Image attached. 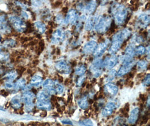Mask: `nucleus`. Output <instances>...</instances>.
<instances>
[{"label":"nucleus","instance_id":"obj_1","mask_svg":"<svg viewBox=\"0 0 150 126\" xmlns=\"http://www.w3.org/2000/svg\"><path fill=\"white\" fill-rule=\"evenodd\" d=\"M111 11L114 13L115 24L118 25H123L128 16V11L127 8L123 5L115 4L112 7Z\"/></svg>","mask_w":150,"mask_h":126},{"label":"nucleus","instance_id":"obj_2","mask_svg":"<svg viewBox=\"0 0 150 126\" xmlns=\"http://www.w3.org/2000/svg\"><path fill=\"white\" fill-rule=\"evenodd\" d=\"M36 106L39 109L45 111H50L51 108V102L50 98V94L46 90H42L37 94Z\"/></svg>","mask_w":150,"mask_h":126},{"label":"nucleus","instance_id":"obj_3","mask_svg":"<svg viewBox=\"0 0 150 126\" xmlns=\"http://www.w3.org/2000/svg\"><path fill=\"white\" fill-rule=\"evenodd\" d=\"M95 30L98 33H106L110 27L112 20L110 16H101L96 22Z\"/></svg>","mask_w":150,"mask_h":126},{"label":"nucleus","instance_id":"obj_4","mask_svg":"<svg viewBox=\"0 0 150 126\" xmlns=\"http://www.w3.org/2000/svg\"><path fill=\"white\" fill-rule=\"evenodd\" d=\"M8 20L10 25L17 32L23 33L26 31L27 25L26 23L19 17L15 15L10 16L8 18Z\"/></svg>","mask_w":150,"mask_h":126},{"label":"nucleus","instance_id":"obj_5","mask_svg":"<svg viewBox=\"0 0 150 126\" xmlns=\"http://www.w3.org/2000/svg\"><path fill=\"white\" fill-rule=\"evenodd\" d=\"M22 102L25 104V106H29L34 105V99L35 95L33 92L28 90L25 91L21 96Z\"/></svg>","mask_w":150,"mask_h":126},{"label":"nucleus","instance_id":"obj_6","mask_svg":"<svg viewBox=\"0 0 150 126\" xmlns=\"http://www.w3.org/2000/svg\"><path fill=\"white\" fill-rule=\"evenodd\" d=\"M56 69L60 73L64 74H69L71 72V68L65 61H60L55 65Z\"/></svg>","mask_w":150,"mask_h":126},{"label":"nucleus","instance_id":"obj_7","mask_svg":"<svg viewBox=\"0 0 150 126\" xmlns=\"http://www.w3.org/2000/svg\"><path fill=\"white\" fill-rule=\"evenodd\" d=\"M103 90L106 95L112 97L117 94L118 92V87L114 84L112 82H109L105 85Z\"/></svg>","mask_w":150,"mask_h":126},{"label":"nucleus","instance_id":"obj_8","mask_svg":"<svg viewBox=\"0 0 150 126\" xmlns=\"http://www.w3.org/2000/svg\"><path fill=\"white\" fill-rule=\"evenodd\" d=\"M118 62V58L117 57L113 54L111 56L107 57L104 61H103V66L105 67L106 68L110 69L113 68L116 66V64Z\"/></svg>","mask_w":150,"mask_h":126},{"label":"nucleus","instance_id":"obj_9","mask_svg":"<svg viewBox=\"0 0 150 126\" xmlns=\"http://www.w3.org/2000/svg\"><path fill=\"white\" fill-rule=\"evenodd\" d=\"M0 30L5 33H10L11 32V29L8 24L7 18L5 15L0 16Z\"/></svg>","mask_w":150,"mask_h":126},{"label":"nucleus","instance_id":"obj_10","mask_svg":"<svg viewBox=\"0 0 150 126\" xmlns=\"http://www.w3.org/2000/svg\"><path fill=\"white\" fill-rule=\"evenodd\" d=\"M78 15L76 11L74 9H71L68 12V15L65 20L67 24H70L71 25L75 24L78 20Z\"/></svg>","mask_w":150,"mask_h":126},{"label":"nucleus","instance_id":"obj_11","mask_svg":"<svg viewBox=\"0 0 150 126\" xmlns=\"http://www.w3.org/2000/svg\"><path fill=\"white\" fill-rule=\"evenodd\" d=\"M97 46V43L95 40L89 41L83 47V53L86 54L94 53Z\"/></svg>","mask_w":150,"mask_h":126},{"label":"nucleus","instance_id":"obj_12","mask_svg":"<svg viewBox=\"0 0 150 126\" xmlns=\"http://www.w3.org/2000/svg\"><path fill=\"white\" fill-rule=\"evenodd\" d=\"M116 108V105L115 103L113 101H110L108 103L105 107L103 109L102 111V114L104 117H108L111 115L115 109Z\"/></svg>","mask_w":150,"mask_h":126},{"label":"nucleus","instance_id":"obj_13","mask_svg":"<svg viewBox=\"0 0 150 126\" xmlns=\"http://www.w3.org/2000/svg\"><path fill=\"white\" fill-rule=\"evenodd\" d=\"M134 65V61L132 62L129 63H127V64H123V66L120 68L119 71L116 73V76L117 77H122L125 74H127L128 73H129L130 71L133 68L132 67H133Z\"/></svg>","mask_w":150,"mask_h":126},{"label":"nucleus","instance_id":"obj_14","mask_svg":"<svg viewBox=\"0 0 150 126\" xmlns=\"http://www.w3.org/2000/svg\"><path fill=\"white\" fill-rule=\"evenodd\" d=\"M43 87L50 95H53L56 94L55 91V82L53 80L47 79L43 82Z\"/></svg>","mask_w":150,"mask_h":126},{"label":"nucleus","instance_id":"obj_15","mask_svg":"<svg viewBox=\"0 0 150 126\" xmlns=\"http://www.w3.org/2000/svg\"><path fill=\"white\" fill-rule=\"evenodd\" d=\"M64 39H65V33L64 31L62 29H59L55 30V32L53 34L52 41V43L57 44L62 42L64 40Z\"/></svg>","mask_w":150,"mask_h":126},{"label":"nucleus","instance_id":"obj_16","mask_svg":"<svg viewBox=\"0 0 150 126\" xmlns=\"http://www.w3.org/2000/svg\"><path fill=\"white\" fill-rule=\"evenodd\" d=\"M10 106L15 109H19L23 106L21 98L19 95H16L10 101Z\"/></svg>","mask_w":150,"mask_h":126},{"label":"nucleus","instance_id":"obj_17","mask_svg":"<svg viewBox=\"0 0 150 126\" xmlns=\"http://www.w3.org/2000/svg\"><path fill=\"white\" fill-rule=\"evenodd\" d=\"M19 73L16 70H11L5 75L4 76V79L5 81L14 82L13 81L18 78Z\"/></svg>","mask_w":150,"mask_h":126},{"label":"nucleus","instance_id":"obj_18","mask_svg":"<svg viewBox=\"0 0 150 126\" xmlns=\"http://www.w3.org/2000/svg\"><path fill=\"white\" fill-rule=\"evenodd\" d=\"M108 46V44L106 42L101 43L98 46H97V48L93 53L94 56L96 57H98L101 56L103 53L106 51Z\"/></svg>","mask_w":150,"mask_h":126},{"label":"nucleus","instance_id":"obj_19","mask_svg":"<svg viewBox=\"0 0 150 126\" xmlns=\"http://www.w3.org/2000/svg\"><path fill=\"white\" fill-rule=\"evenodd\" d=\"M150 23V16L145 13L139 15L138 19V24L141 27H146Z\"/></svg>","mask_w":150,"mask_h":126},{"label":"nucleus","instance_id":"obj_20","mask_svg":"<svg viewBox=\"0 0 150 126\" xmlns=\"http://www.w3.org/2000/svg\"><path fill=\"white\" fill-rule=\"evenodd\" d=\"M139 115V109L138 108H135L132 110L129 117L128 122L130 124H132V125L134 124L138 119Z\"/></svg>","mask_w":150,"mask_h":126},{"label":"nucleus","instance_id":"obj_21","mask_svg":"<svg viewBox=\"0 0 150 126\" xmlns=\"http://www.w3.org/2000/svg\"><path fill=\"white\" fill-rule=\"evenodd\" d=\"M103 67V61L101 59H97L95 60L90 67L91 71L94 73L97 71H101V68Z\"/></svg>","mask_w":150,"mask_h":126},{"label":"nucleus","instance_id":"obj_22","mask_svg":"<svg viewBox=\"0 0 150 126\" xmlns=\"http://www.w3.org/2000/svg\"><path fill=\"white\" fill-rule=\"evenodd\" d=\"M26 86V81L24 78H21L14 82L13 92H18V91L23 90Z\"/></svg>","mask_w":150,"mask_h":126},{"label":"nucleus","instance_id":"obj_23","mask_svg":"<svg viewBox=\"0 0 150 126\" xmlns=\"http://www.w3.org/2000/svg\"><path fill=\"white\" fill-rule=\"evenodd\" d=\"M43 82V79L42 77L39 75H34L33 76L31 80H30V85L35 87H39L41 86Z\"/></svg>","mask_w":150,"mask_h":126},{"label":"nucleus","instance_id":"obj_24","mask_svg":"<svg viewBox=\"0 0 150 126\" xmlns=\"http://www.w3.org/2000/svg\"><path fill=\"white\" fill-rule=\"evenodd\" d=\"M97 5V4L95 1H89L87 3V6L85 7V10L87 13L89 14H92L95 11Z\"/></svg>","mask_w":150,"mask_h":126},{"label":"nucleus","instance_id":"obj_25","mask_svg":"<svg viewBox=\"0 0 150 126\" xmlns=\"http://www.w3.org/2000/svg\"><path fill=\"white\" fill-rule=\"evenodd\" d=\"M97 18L95 16H90L87 20L85 25V29L87 31H90L92 29L96 22Z\"/></svg>","mask_w":150,"mask_h":126},{"label":"nucleus","instance_id":"obj_26","mask_svg":"<svg viewBox=\"0 0 150 126\" xmlns=\"http://www.w3.org/2000/svg\"><path fill=\"white\" fill-rule=\"evenodd\" d=\"M34 27L38 32V33L40 34H43L46 30V27L44 23L41 21H37L34 23Z\"/></svg>","mask_w":150,"mask_h":126},{"label":"nucleus","instance_id":"obj_27","mask_svg":"<svg viewBox=\"0 0 150 126\" xmlns=\"http://www.w3.org/2000/svg\"><path fill=\"white\" fill-rule=\"evenodd\" d=\"M16 45V40L13 39H7L4 40L2 43V46L5 48H11Z\"/></svg>","mask_w":150,"mask_h":126},{"label":"nucleus","instance_id":"obj_28","mask_svg":"<svg viewBox=\"0 0 150 126\" xmlns=\"http://www.w3.org/2000/svg\"><path fill=\"white\" fill-rule=\"evenodd\" d=\"M89 101L86 96H83L81 99L78 100V104L80 108L83 109H87L89 106Z\"/></svg>","mask_w":150,"mask_h":126},{"label":"nucleus","instance_id":"obj_29","mask_svg":"<svg viewBox=\"0 0 150 126\" xmlns=\"http://www.w3.org/2000/svg\"><path fill=\"white\" fill-rule=\"evenodd\" d=\"M86 70H87L86 66L84 65L83 64L79 65L75 68V73L77 76H83V75L85 73Z\"/></svg>","mask_w":150,"mask_h":126},{"label":"nucleus","instance_id":"obj_30","mask_svg":"<svg viewBox=\"0 0 150 126\" xmlns=\"http://www.w3.org/2000/svg\"><path fill=\"white\" fill-rule=\"evenodd\" d=\"M9 58V53L0 48V62L6 61Z\"/></svg>","mask_w":150,"mask_h":126},{"label":"nucleus","instance_id":"obj_31","mask_svg":"<svg viewBox=\"0 0 150 126\" xmlns=\"http://www.w3.org/2000/svg\"><path fill=\"white\" fill-rule=\"evenodd\" d=\"M148 63L145 60H140L137 63V68L140 70H144L147 68Z\"/></svg>","mask_w":150,"mask_h":126},{"label":"nucleus","instance_id":"obj_32","mask_svg":"<svg viewBox=\"0 0 150 126\" xmlns=\"http://www.w3.org/2000/svg\"><path fill=\"white\" fill-rule=\"evenodd\" d=\"M55 93L57 94H62L64 91V87L58 82H55Z\"/></svg>","mask_w":150,"mask_h":126},{"label":"nucleus","instance_id":"obj_33","mask_svg":"<svg viewBox=\"0 0 150 126\" xmlns=\"http://www.w3.org/2000/svg\"><path fill=\"white\" fill-rule=\"evenodd\" d=\"M146 49L143 46H139L135 49V54L138 55H142L145 53Z\"/></svg>","mask_w":150,"mask_h":126},{"label":"nucleus","instance_id":"obj_34","mask_svg":"<svg viewBox=\"0 0 150 126\" xmlns=\"http://www.w3.org/2000/svg\"><path fill=\"white\" fill-rule=\"evenodd\" d=\"M85 80H86V77L84 76H82L79 77L76 82L77 86H79V87L82 86L83 84L85 82Z\"/></svg>","mask_w":150,"mask_h":126},{"label":"nucleus","instance_id":"obj_35","mask_svg":"<svg viewBox=\"0 0 150 126\" xmlns=\"http://www.w3.org/2000/svg\"><path fill=\"white\" fill-rule=\"evenodd\" d=\"M81 124L85 126H93V123L92 121L89 119H86L81 122Z\"/></svg>","mask_w":150,"mask_h":126},{"label":"nucleus","instance_id":"obj_36","mask_svg":"<svg viewBox=\"0 0 150 126\" xmlns=\"http://www.w3.org/2000/svg\"><path fill=\"white\" fill-rule=\"evenodd\" d=\"M115 75H116V72H115V70H112V71H111L110 72H109V75H108V78H107L108 81H111V80H113V79L115 78Z\"/></svg>","mask_w":150,"mask_h":126},{"label":"nucleus","instance_id":"obj_37","mask_svg":"<svg viewBox=\"0 0 150 126\" xmlns=\"http://www.w3.org/2000/svg\"><path fill=\"white\" fill-rule=\"evenodd\" d=\"M150 74H148V75L146 76V77H145V79H144V80L143 82V84L144 86H149V85H150Z\"/></svg>","mask_w":150,"mask_h":126},{"label":"nucleus","instance_id":"obj_38","mask_svg":"<svg viewBox=\"0 0 150 126\" xmlns=\"http://www.w3.org/2000/svg\"><path fill=\"white\" fill-rule=\"evenodd\" d=\"M62 123L65 124V125H73V123L71 120H62Z\"/></svg>","mask_w":150,"mask_h":126},{"label":"nucleus","instance_id":"obj_39","mask_svg":"<svg viewBox=\"0 0 150 126\" xmlns=\"http://www.w3.org/2000/svg\"><path fill=\"white\" fill-rule=\"evenodd\" d=\"M63 18H62V16L61 15H57V17H56V21L57 22V23H62V22L63 21Z\"/></svg>","mask_w":150,"mask_h":126},{"label":"nucleus","instance_id":"obj_40","mask_svg":"<svg viewBox=\"0 0 150 126\" xmlns=\"http://www.w3.org/2000/svg\"><path fill=\"white\" fill-rule=\"evenodd\" d=\"M21 15L25 19H27L28 18V15L27 13H25V11H21Z\"/></svg>","mask_w":150,"mask_h":126},{"label":"nucleus","instance_id":"obj_41","mask_svg":"<svg viewBox=\"0 0 150 126\" xmlns=\"http://www.w3.org/2000/svg\"><path fill=\"white\" fill-rule=\"evenodd\" d=\"M62 4V2H60V1H56L55 4H54V5H55V7H58L60 6Z\"/></svg>","mask_w":150,"mask_h":126},{"label":"nucleus","instance_id":"obj_42","mask_svg":"<svg viewBox=\"0 0 150 126\" xmlns=\"http://www.w3.org/2000/svg\"><path fill=\"white\" fill-rule=\"evenodd\" d=\"M140 98L143 101H146V100L147 99L146 98V96L144 94H141L140 95Z\"/></svg>","mask_w":150,"mask_h":126},{"label":"nucleus","instance_id":"obj_43","mask_svg":"<svg viewBox=\"0 0 150 126\" xmlns=\"http://www.w3.org/2000/svg\"><path fill=\"white\" fill-rule=\"evenodd\" d=\"M62 12L64 13H68V8L67 7H64L62 8Z\"/></svg>","mask_w":150,"mask_h":126},{"label":"nucleus","instance_id":"obj_44","mask_svg":"<svg viewBox=\"0 0 150 126\" xmlns=\"http://www.w3.org/2000/svg\"><path fill=\"white\" fill-rule=\"evenodd\" d=\"M72 99H73V96L70 94V95H69L68 103H71V101H72Z\"/></svg>","mask_w":150,"mask_h":126},{"label":"nucleus","instance_id":"obj_45","mask_svg":"<svg viewBox=\"0 0 150 126\" xmlns=\"http://www.w3.org/2000/svg\"><path fill=\"white\" fill-rule=\"evenodd\" d=\"M46 115H47L46 112H42V113L41 114V116H42L43 117H46Z\"/></svg>","mask_w":150,"mask_h":126},{"label":"nucleus","instance_id":"obj_46","mask_svg":"<svg viewBox=\"0 0 150 126\" xmlns=\"http://www.w3.org/2000/svg\"><path fill=\"white\" fill-rule=\"evenodd\" d=\"M69 81H70L69 79H67V80H65V85H68V84H69V82H70Z\"/></svg>","mask_w":150,"mask_h":126},{"label":"nucleus","instance_id":"obj_47","mask_svg":"<svg viewBox=\"0 0 150 126\" xmlns=\"http://www.w3.org/2000/svg\"><path fill=\"white\" fill-rule=\"evenodd\" d=\"M56 53H57V55H59V54H60V50L59 49H57L56 50Z\"/></svg>","mask_w":150,"mask_h":126},{"label":"nucleus","instance_id":"obj_48","mask_svg":"<svg viewBox=\"0 0 150 126\" xmlns=\"http://www.w3.org/2000/svg\"><path fill=\"white\" fill-rule=\"evenodd\" d=\"M0 111H5V109L4 107H2V106H0Z\"/></svg>","mask_w":150,"mask_h":126},{"label":"nucleus","instance_id":"obj_49","mask_svg":"<svg viewBox=\"0 0 150 126\" xmlns=\"http://www.w3.org/2000/svg\"><path fill=\"white\" fill-rule=\"evenodd\" d=\"M59 81L60 82H63V78L62 76H59Z\"/></svg>","mask_w":150,"mask_h":126},{"label":"nucleus","instance_id":"obj_50","mask_svg":"<svg viewBox=\"0 0 150 126\" xmlns=\"http://www.w3.org/2000/svg\"><path fill=\"white\" fill-rule=\"evenodd\" d=\"M149 7H150L149 3H147V4L146 5V6L145 7V8H146V9H149Z\"/></svg>","mask_w":150,"mask_h":126},{"label":"nucleus","instance_id":"obj_51","mask_svg":"<svg viewBox=\"0 0 150 126\" xmlns=\"http://www.w3.org/2000/svg\"><path fill=\"white\" fill-rule=\"evenodd\" d=\"M1 35L0 34V42H1Z\"/></svg>","mask_w":150,"mask_h":126}]
</instances>
